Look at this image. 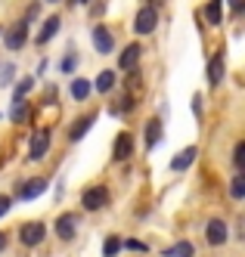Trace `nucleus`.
Masks as SVG:
<instances>
[{
    "mask_svg": "<svg viewBox=\"0 0 245 257\" xmlns=\"http://www.w3.org/2000/svg\"><path fill=\"white\" fill-rule=\"evenodd\" d=\"M44 235H47V226L41 223V220H31V223L19 226V242H22L25 248H37L44 242Z\"/></svg>",
    "mask_w": 245,
    "mask_h": 257,
    "instance_id": "nucleus-1",
    "label": "nucleus"
},
{
    "mask_svg": "<svg viewBox=\"0 0 245 257\" xmlns=\"http://www.w3.org/2000/svg\"><path fill=\"white\" fill-rule=\"evenodd\" d=\"M155 25H158V10L149 4V7H143V10L137 13V19H134V31H137V34H152V31H155Z\"/></svg>",
    "mask_w": 245,
    "mask_h": 257,
    "instance_id": "nucleus-2",
    "label": "nucleus"
},
{
    "mask_svg": "<svg viewBox=\"0 0 245 257\" xmlns=\"http://www.w3.org/2000/svg\"><path fill=\"white\" fill-rule=\"evenodd\" d=\"M81 205H84V211H100V208H106L109 205V189L106 186H90V189H84Z\"/></svg>",
    "mask_w": 245,
    "mask_h": 257,
    "instance_id": "nucleus-3",
    "label": "nucleus"
},
{
    "mask_svg": "<svg viewBox=\"0 0 245 257\" xmlns=\"http://www.w3.org/2000/svg\"><path fill=\"white\" fill-rule=\"evenodd\" d=\"M4 41H7V50H13V53H16V50H22V47L28 44V25H25V22H16V25H10Z\"/></svg>",
    "mask_w": 245,
    "mask_h": 257,
    "instance_id": "nucleus-4",
    "label": "nucleus"
},
{
    "mask_svg": "<svg viewBox=\"0 0 245 257\" xmlns=\"http://www.w3.org/2000/svg\"><path fill=\"white\" fill-rule=\"evenodd\" d=\"M47 152H50V131H37L31 137V146H28V158L31 161H41Z\"/></svg>",
    "mask_w": 245,
    "mask_h": 257,
    "instance_id": "nucleus-5",
    "label": "nucleus"
},
{
    "mask_svg": "<svg viewBox=\"0 0 245 257\" xmlns=\"http://www.w3.org/2000/svg\"><path fill=\"white\" fill-rule=\"evenodd\" d=\"M140 56H143V47H140V44H127V47L121 50V56H118V68H121V71H137Z\"/></svg>",
    "mask_w": 245,
    "mask_h": 257,
    "instance_id": "nucleus-6",
    "label": "nucleus"
},
{
    "mask_svg": "<svg viewBox=\"0 0 245 257\" xmlns=\"http://www.w3.org/2000/svg\"><path fill=\"white\" fill-rule=\"evenodd\" d=\"M227 223H223V220L220 217H214V220H208V226H205V238H208V245H223V242H227Z\"/></svg>",
    "mask_w": 245,
    "mask_h": 257,
    "instance_id": "nucleus-7",
    "label": "nucleus"
},
{
    "mask_svg": "<svg viewBox=\"0 0 245 257\" xmlns=\"http://www.w3.org/2000/svg\"><path fill=\"white\" fill-rule=\"evenodd\" d=\"M41 192H47V180L44 177H31V180H25L22 186H19V198L22 201H34Z\"/></svg>",
    "mask_w": 245,
    "mask_h": 257,
    "instance_id": "nucleus-8",
    "label": "nucleus"
},
{
    "mask_svg": "<svg viewBox=\"0 0 245 257\" xmlns=\"http://www.w3.org/2000/svg\"><path fill=\"white\" fill-rule=\"evenodd\" d=\"M74 232H78V220H74V214H59L56 217V235H59L62 242H71Z\"/></svg>",
    "mask_w": 245,
    "mask_h": 257,
    "instance_id": "nucleus-9",
    "label": "nucleus"
},
{
    "mask_svg": "<svg viewBox=\"0 0 245 257\" xmlns=\"http://www.w3.org/2000/svg\"><path fill=\"white\" fill-rule=\"evenodd\" d=\"M158 143H161V118H149V121H146V131H143V146H146V152H152Z\"/></svg>",
    "mask_w": 245,
    "mask_h": 257,
    "instance_id": "nucleus-10",
    "label": "nucleus"
},
{
    "mask_svg": "<svg viewBox=\"0 0 245 257\" xmlns=\"http://www.w3.org/2000/svg\"><path fill=\"white\" fill-rule=\"evenodd\" d=\"M199 158V146H186L183 152H177L174 158H171V171H177V174H183L186 168H193V161Z\"/></svg>",
    "mask_w": 245,
    "mask_h": 257,
    "instance_id": "nucleus-11",
    "label": "nucleus"
},
{
    "mask_svg": "<svg viewBox=\"0 0 245 257\" xmlns=\"http://www.w3.org/2000/svg\"><path fill=\"white\" fill-rule=\"evenodd\" d=\"M130 152H134V137H130L127 131H121L115 137V149H112V161H124L130 158Z\"/></svg>",
    "mask_w": 245,
    "mask_h": 257,
    "instance_id": "nucleus-12",
    "label": "nucleus"
},
{
    "mask_svg": "<svg viewBox=\"0 0 245 257\" xmlns=\"http://www.w3.org/2000/svg\"><path fill=\"white\" fill-rule=\"evenodd\" d=\"M93 47H97V53H112V50H115L112 31L106 25H93Z\"/></svg>",
    "mask_w": 245,
    "mask_h": 257,
    "instance_id": "nucleus-13",
    "label": "nucleus"
},
{
    "mask_svg": "<svg viewBox=\"0 0 245 257\" xmlns=\"http://www.w3.org/2000/svg\"><path fill=\"white\" fill-rule=\"evenodd\" d=\"M93 124H97V115H81L78 121L68 127V140H71V143H81V140H84V134L90 131Z\"/></svg>",
    "mask_w": 245,
    "mask_h": 257,
    "instance_id": "nucleus-14",
    "label": "nucleus"
},
{
    "mask_svg": "<svg viewBox=\"0 0 245 257\" xmlns=\"http://www.w3.org/2000/svg\"><path fill=\"white\" fill-rule=\"evenodd\" d=\"M223 81V53H214L211 62H208V84L217 87Z\"/></svg>",
    "mask_w": 245,
    "mask_h": 257,
    "instance_id": "nucleus-15",
    "label": "nucleus"
},
{
    "mask_svg": "<svg viewBox=\"0 0 245 257\" xmlns=\"http://www.w3.org/2000/svg\"><path fill=\"white\" fill-rule=\"evenodd\" d=\"M56 31H59V16H47L44 25H41V31H37V44L53 41V34H56Z\"/></svg>",
    "mask_w": 245,
    "mask_h": 257,
    "instance_id": "nucleus-16",
    "label": "nucleus"
},
{
    "mask_svg": "<svg viewBox=\"0 0 245 257\" xmlns=\"http://www.w3.org/2000/svg\"><path fill=\"white\" fill-rule=\"evenodd\" d=\"M205 22L208 25L223 22V0H208V4H205Z\"/></svg>",
    "mask_w": 245,
    "mask_h": 257,
    "instance_id": "nucleus-17",
    "label": "nucleus"
},
{
    "mask_svg": "<svg viewBox=\"0 0 245 257\" xmlns=\"http://www.w3.org/2000/svg\"><path fill=\"white\" fill-rule=\"evenodd\" d=\"M115 81H118V75L112 68H106V71H100V75H97V81H93L90 87H97V93H109V90L115 87Z\"/></svg>",
    "mask_w": 245,
    "mask_h": 257,
    "instance_id": "nucleus-18",
    "label": "nucleus"
},
{
    "mask_svg": "<svg viewBox=\"0 0 245 257\" xmlns=\"http://www.w3.org/2000/svg\"><path fill=\"white\" fill-rule=\"evenodd\" d=\"M90 90H93V87H90V81H87V78H74L68 93H71V99H74V102H84V99L90 96Z\"/></svg>",
    "mask_w": 245,
    "mask_h": 257,
    "instance_id": "nucleus-19",
    "label": "nucleus"
},
{
    "mask_svg": "<svg viewBox=\"0 0 245 257\" xmlns=\"http://www.w3.org/2000/svg\"><path fill=\"white\" fill-rule=\"evenodd\" d=\"M161 254L165 257H193V242H177L171 248H165Z\"/></svg>",
    "mask_w": 245,
    "mask_h": 257,
    "instance_id": "nucleus-20",
    "label": "nucleus"
},
{
    "mask_svg": "<svg viewBox=\"0 0 245 257\" xmlns=\"http://www.w3.org/2000/svg\"><path fill=\"white\" fill-rule=\"evenodd\" d=\"M31 87H34V81H31V78H22V81L13 87V102H25V96H28Z\"/></svg>",
    "mask_w": 245,
    "mask_h": 257,
    "instance_id": "nucleus-21",
    "label": "nucleus"
},
{
    "mask_svg": "<svg viewBox=\"0 0 245 257\" xmlns=\"http://www.w3.org/2000/svg\"><path fill=\"white\" fill-rule=\"evenodd\" d=\"M10 121H13V124L28 121V105H25V102H13V108H10Z\"/></svg>",
    "mask_w": 245,
    "mask_h": 257,
    "instance_id": "nucleus-22",
    "label": "nucleus"
},
{
    "mask_svg": "<svg viewBox=\"0 0 245 257\" xmlns=\"http://www.w3.org/2000/svg\"><path fill=\"white\" fill-rule=\"evenodd\" d=\"M118 251H121V238L118 235H109L106 245H103V257H115Z\"/></svg>",
    "mask_w": 245,
    "mask_h": 257,
    "instance_id": "nucleus-23",
    "label": "nucleus"
},
{
    "mask_svg": "<svg viewBox=\"0 0 245 257\" xmlns=\"http://www.w3.org/2000/svg\"><path fill=\"white\" fill-rule=\"evenodd\" d=\"M74 65H78V53H74V50H68L65 56H62V62H59V71L71 75V71H74Z\"/></svg>",
    "mask_w": 245,
    "mask_h": 257,
    "instance_id": "nucleus-24",
    "label": "nucleus"
},
{
    "mask_svg": "<svg viewBox=\"0 0 245 257\" xmlns=\"http://www.w3.org/2000/svg\"><path fill=\"white\" fill-rule=\"evenodd\" d=\"M233 168H236V174H242V168H245V143H236V149H233Z\"/></svg>",
    "mask_w": 245,
    "mask_h": 257,
    "instance_id": "nucleus-25",
    "label": "nucleus"
},
{
    "mask_svg": "<svg viewBox=\"0 0 245 257\" xmlns=\"http://www.w3.org/2000/svg\"><path fill=\"white\" fill-rule=\"evenodd\" d=\"M230 195H233V198H242V195H245V177H242V174H236V177L230 180Z\"/></svg>",
    "mask_w": 245,
    "mask_h": 257,
    "instance_id": "nucleus-26",
    "label": "nucleus"
},
{
    "mask_svg": "<svg viewBox=\"0 0 245 257\" xmlns=\"http://www.w3.org/2000/svg\"><path fill=\"white\" fill-rule=\"evenodd\" d=\"M121 248H127V251H149V245L146 242H140V238H127V242H121Z\"/></svg>",
    "mask_w": 245,
    "mask_h": 257,
    "instance_id": "nucleus-27",
    "label": "nucleus"
},
{
    "mask_svg": "<svg viewBox=\"0 0 245 257\" xmlns=\"http://www.w3.org/2000/svg\"><path fill=\"white\" fill-rule=\"evenodd\" d=\"M16 75V65H4V71H0V84H10Z\"/></svg>",
    "mask_w": 245,
    "mask_h": 257,
    "instance_id": "nucleus-28",
    "label": "nucleus"
},
{
    "mask_svg": "<svg viewBox=\"0 0 245 257\" xmlns=\"http://www.w3.org/2000/svg\"><path fill=\"white\" fill-rule=\"evenodd\" d=\"M10 205H13V198H10V195H0V217H7Z\"/></svg>",
    "mask_w": 245,
    "mask_h": 257,
    "instance_id": "nucleus-29",
    "label": "nucleus"
},
{
    "mask_svg": "<svg viewBox=\"0 0 245 257\" xmlns=\"http://www.w3.org/2000/svg\"><path fill=\"white\" fill-rule=\"evenodd\" d=\"M193 112H196V118L202 115V96H199V93L193 96Z\"/></svg>",
    "mask_w": 245,
    "mask_h": 257,
    "instance_id": "nucleus-30",
    "label": "nucleus"
},
{
    "mask_svg": "<svg viewBox=\"0 0 245 257\" xmlns=\"http://www.w3.org/2000/svg\"><path fill=\"white\" fill-rule=\"evenodd\" d=\"M230 10H233V13H239V10H242V0H230Z\"/></svg>",
    "mask_w": 245,
    "mask_h": 257,
    "instance_id": "nucleus-31",
    "label": "nucleus"
},
{
    "mask_svg": "<svg viewBox=\"0 0 245 257\" xmlns=\"http://www.w3.org/2000/svg\"><path fill=\"white\" fill-rule=\"evenodd\" d=\"M4 248H7V235H4V232H0V251H4Z\"/></svg>",
    "mask_w": 245,
    "mask_h": 257,
    "instance_id": "nucleus-32",
    "label": "nucleus"
},
{
    "mask_svg": "<svg viewBox=\"0 0 245 257\" xmlns=\"http://www.w3.org/2000/svg\"><path fill=\"white\" fill-rule=\"evenodd\" d=\"M74 4H90V0H74Z\"/></svg>",
    "mask_w": 245,
    "mask_h": 257,
    "instance_id": "nucleus-33",
    "label": "nucleus"
},
{
    "mask_svg": "<svg viewBox=\"0 0 245 257\" xmlns=\"http://www.w3.org/2000/svg\"><path fill=\"white\" fill-rule=\"evenodd\" d=\"M0 34H4V28H0Z\"/></svg>",
    "mask_w": 245,
    "mask_h": 257,
    "instance_id": "nucleus-34",
    "label": "nucleus"
}]
</instances>
